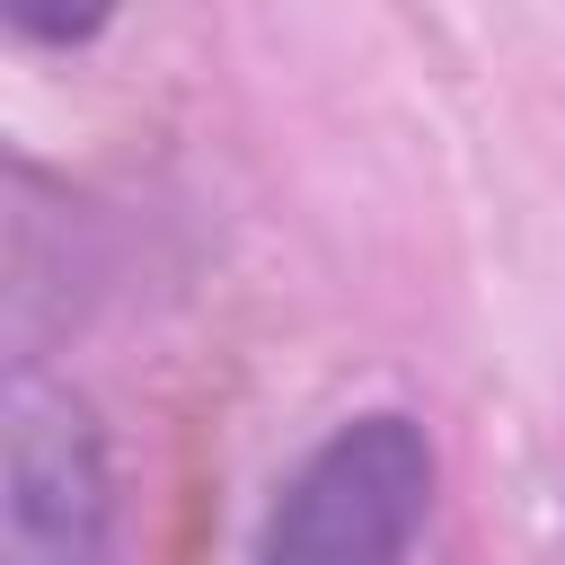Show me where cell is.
<instances>
[{
    "mask_svg": "<svg viewBox=\"0 0 565 565\" xmlns=\"http://www.w3.org/2000/svg\"><path fill=\"white\" fill-rule=\"evenodd\" d=\"M115 18V0H9V26L26 44H88Z\"/></svg>",
    "mask_w": 565,
    "mask_h": 565,
    "instance_id": "3957f363",
    "label": "cell"
},
{
    "mask_svg": "<svg viewBox=\"0 0 565 565\" xmlns=\"http://www.w3.org/2000/svg\"><path fill=\"white\" fill-rule=\"evenodd\" d=\"M433 512V441L415 415H344L265 503L256 565H406Z\"/></svg>",
    "mask_w": 565,
    "mask_h": 565,
    "instance_id": "6da1fadb",
    "label": "cell"
},
{
    "mask_svg": "<svg viewBox=\"0 0 565 565\" xmlns=\"http://www.w3.org/2000/svg\"><path fill=\"white\" fill-rule=\"evenodd\" d=\"M0 565H115V477L88 406L18 371L0 424Z\"/></svg>",
    "mask_w": 565,
    "mask_h": 565,
    "instance_id": "7a4b0ae2",
    "label": "cell"
}]
</instances>
